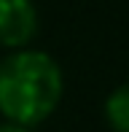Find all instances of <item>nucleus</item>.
Here are the masks:
<instances>
[{
    "mask_svg": "<svg viewBox=\"0 0 129 132\" xmlns=\"http://www.w3.org/2000/svg\"><path fill=\"white\" fill-rule=\"evenodd\" d=\"M0 132H27V129H24V127H19V124L5 121V124H0Z\"/></svg>",
    "mask_w": 129,
    "mask_h": 132,
    "instance_id": "obj_4",
    "label": "nucleus"
},
{
    "mask_svg": "<svg viewBox=\"0 0 129 132\" xmlns=\"http://www.w3.org/2000/svg\"><path fill=\"white\" fill-rule=\"evenodd\" d=\"M38 32V11L32 0H0V46L27 49Z\"/></svg>",
    "mask_w": 129,
    "mask_h": 132,
    "instance_id": "obj_2",
    "label": "nucleus"
},
{
    "mask_svg": "<svg viewBox=\"0 0 129 132\" xmlns=\"http://www.w3.org/2000/svg\"><path fill=\"white\" fill-rule=\"evenodd\" d=\"M62 100V70L46 51L19 49L0 62V113L11 124L35 127Z\"/></svg>",
    "mask_w": 129,
    "mask_h": 132,
    "instance_id": "obj_1",
    "label": "nucleus"
},
{
    "mask_svg": "<svg viewBox=\"0 0 129 132\" xmlns=\"http://www.w3.org/2000/svg\"><path fill=\"white\" fill-rule=\"evenodd\" d=\"M105 119L110 129L129 132V84H121L105 103Z\"/></svg>",
    "mask_w": 129,
    "mask_h": 132,
    "instance_id": "obj_3",
    "label": "nucleus"
}]
</instances>
